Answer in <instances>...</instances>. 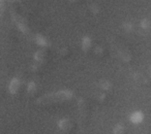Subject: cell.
<instances>
[{"label":"cell","mask_w":151,"mask_h":134,"mask_svg":"<svg viewBox=\"0 0 151 134\" xmlns=\"http://www.w3.org/2000/svg\"><path fill=\"white\" fill-rule=\"evenodd\" d=\"M34 89H35V84H34L33 82H31L29 85H28V92L32 93L34 91Z\"/></svg>","instance_id":"obj_11"},{"label":"cell","mask_w":151,"mask_h":134,"mask_svg":"<svg viewBox=\"0 0 151 134\" xmlns=\"http://www.w3.org/2000/svg\"><path fill=\"white\" fill-rule=\"evenodd\" d=\"M19 87H20V81L18 80L17 78H13L9 86V91L11 94H16L17 91L19 90Z\"/></svg>","instance_id":"obj_2"},{"label":"cell","mask_w":151,"mask_h":134,"mask_svg":"<svg viewBox=\"0 0 151 134\" xmlns=\"http://www.w3.org/2000/svg\"><path fill=\"white\" fill-rule=\"evenodd\" d=\"M35 40H36V43L38 44V46H47V39L44 37L42 35H40V34H37L35 37Z\"/></svg>","instance_id":"obj_6"},{"label":"cell","mask_w":151,"mask_h":134,"mask_svg":"<svg viewBox=\"0 0 151 134\" xmlns=\"http://www.w3.org/2000/svg\"><path fill=\"white\" fill-rule=\"evenodd\" d=\"M42 56H44V52H42V51H38V52H36V54L34 55V58H35L36 61H42Z\"/></svg>","instance_id":"obj_9"},{"label":"cell","mask_w":151,"mask_h":134,"mask_svg":"<svg viewBox=\"0 0 151 134\" xmlns=\"http://www.w3.org/2000/svg\"><path fill=\"white\" fill-rule=\"evenodd\" d=\"M149 26H150V23H149V21L147 19H144L141 22V27H142L143 29H147Z\"/></svg>","instance_id":"obj_10"},{"label":"cell","mask_w":151,"mask_h":134,"mask_svg":"<svg viewBox=\"0 0 151 134\" xmlns=\"http://www.w3.org/2000/svg\"><path fill=\"white\" fill-rule=\"evenodd\" d=\"M71 1H73V0H71Z\"/></svg>","instance_id":"obj_13"},{"label":"cell","mask_w":151,"mask_h":134,"mask_svg":"<svg viewBox=\"0 0 151 134\" xmlns=\"http://www.w3.org/2000/svg\"><path fill=\"white\" fill-rule=\"evenodd\" d=\"M124 28H127V30H130L132 28V26L130 24H124Z\"/></svg>","instance_id":"obj_12"},{"label":"cell","mask_w":151,"mask_h":134,"mask_svg":"<svg viewBox=\"0 0 151 134\" xmlns=\"http://www.w3.org/2000/svg\"><path fill=\"white\" fill-rule=\"evenodd\" d=\"M123 126H122V124H118L117 126L115 127V129H114V134H123Z\"/></svg>","instance_id":"obj_7"},{"label":"cell","mask_w":151,"mask_h":134,"mask_svg":"<svg viewBox=\"0 0 151 134\" xmlns=\"http://www.w3.org/2000/svg\"><path fill=\"white\" fill-rule=\"evenodd\" d=\"M143 119H144V115H143L142 111H134L130 115V122H132L134 124L141 123L143 121Z\"/></svg>","instance_id":"obj_3"},{"label":"cell","mask_w":151,"mask_h":134,"mask_svg":"<svg viewBox=\"0 0 151 134\" xmlns=\"http://www.w3.org/2000/svg\"><path fill=\"white\" fill-rule=\"evenodd\" d=\"M90 46H91L90 37H88V36H85V37H83V39H82V48H83V51L87 52V51H88V48H90Z\"/></svg>","instance_id":"obj_4"},{"label":"cell","mask_w":151,"mask_h":134,"mask_svg":"<svg viewBox=\"0 0 151 134\" xmlns=\"http://www.w3.org/2000/svg\"><path fill=\"white\" fill-rule=\"evenodd\" d=\"M73 97V93L69 90H62L59 92L53 93V94H48L45 96L38 98V104H48V103L57 102V101H64L68 100Z\"/></svg>","instance_id":"obj_1"},{"label":"cell","mask_w":151,"mask_h":134,"mask_svg":"<svg viewBox=\"0 0 151 134\" xmlns=\"http://www.w3.org/2000/svg\"><path fill=\"white\" fill-rule=\"evenodd\" d=\"M99 85H101V87L104 90H109V89L111 88V84H110V82H108V81H101Z\"/></svg>","instance_id":"obj_8"},{"label":"cell","mask_w":151,"mask_h":134,"mask_svg":"<svg viewBox=\"0 0 151 134\" xmlns=\"http://www.w3.org/2000/svg\"><path fill=\"white\" fill-rule=\"evenodd\" d=\"M58 126H59V128H60L61 130H63V131H65V130H67L69 127H70V122H69V120L62 119L60 122H59Z\"/></svg>","instance_id":"obj_5"}]
</instances>
